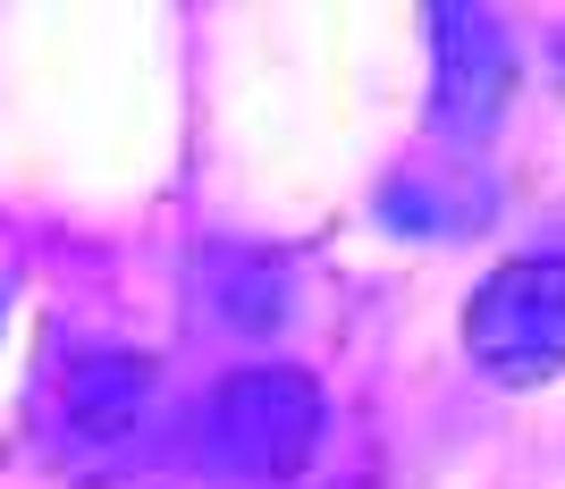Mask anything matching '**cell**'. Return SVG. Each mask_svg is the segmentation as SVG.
Wrapping results in <instances>:
<instances>
[{
  "label": "cell",
  "mask_w": 565,
  "mask_h": 489,
  "mask_svg": "<svg viewBox=\"0 0 565 489\" xmlns=\"http://www.w3.org/2000/svg\"><path fill=\"white\" fill-rule=\"evenodd\" d=\"M321 430H330V405H321L312 372L254 363V372H228L194 405V465L212 472V481L279 489L321 456Z\"/></svg>",
  "instance_id": "cell-1"
},
{
  "label": "cell",
  "mask_w": 565,
  "mask_h": 489,
  "mask_svg": "<svg viewBox=\"0 0 565 489\" xmlns=\"http://www.w3.org/2000/svg\"><path fill=\"white\" fill-rule=\"evenodd\" d=\"M465 354L498 389H541L565 372V254H515L465 296Z\"/></svg>",
  "instance_id": "cell-2"
},
{
  "label": "cell",
  "mask_w": 565,
  "mask_h": 489,
  "mask_svg": "<svg viewBox=\"0 0 565 489\" xmlns=\"http://www.w3.org/2000/svg\"><path fill=\"white\" fill-rule=\"evenodd\" d=\"M152 405H161V372H152L143 354L76 347V354H60V372H51L43 414H34V422H43V439L60 447V456H76V465H110V456H127V447L143 439Z\"/></svg>",
  "instance_id": "cell-3"
},
{
  "label": "cell",
  "mask_w": 565,
  "mask_h": 489,
  "mask_svg": "<svg viewBox=\"0 0 565 489\" xmlns=\"http://www.w3.org/2000/svg\"><path fill=\"white\" fill-rule=\"evenodd\" d=\"M439 43V76H430V118L448 143H490L498 110L515 94V43L490 9H439L430 18Z\"/></svg>",
  "instance_id": "cell-4"
},
{
  "label": "cell",
  "mask_w": 565,
  "mask_h": 489,
  "mask_svg": "<svg viewBox=\"0 0 565 489\" xmlns=\"http://www.w3.org/2000/svg\"><path fill=\"white\" fill-rule=\"evenodd\" d=\"M203 287H212L220 321L236 329H262L279 321V296H287V270L270 254H212V270H203Z\"/></svg>",
  "instance_id": "cell-5"
}]
</instances>
